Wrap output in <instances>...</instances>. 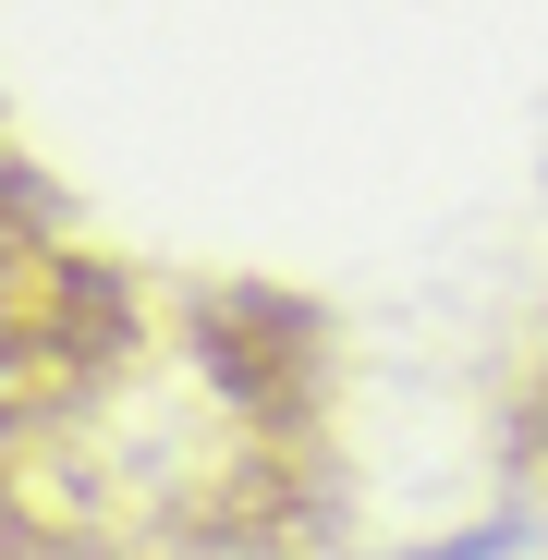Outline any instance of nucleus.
<instances>
[{
	"label": "nucleus",
	"instance_id": "nucleus-1",
	"mask_svg": "<svg viewBox=\"0 0 548 560\" xmlns=\"http://www.w3.org/2000/svg\"><path fill=\"white\" fill-rule=\"evenodd\" d=\"M329 488V365L268 293L147 280L0 183V560H268Z\"/></svg>",
	"mask_w": 548,
	"mask_h": 560
}]
</instances>
